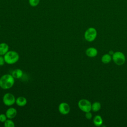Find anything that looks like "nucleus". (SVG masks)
<instances>
[{"instance_id":"6","label":"nucleus","mask_w":127,"mask_h":127,"mask_svg":"<svg viewBox=\"0 0 127 127\" xmlns=\"http://www.w3.org/2000/svg\"><path fill=\"white\" fill-rule=\"evenodd\" d=\"M16 99L14 96L10 93H5L2 98L3 104L7 106H10L15 103Z\"/></svg>"},{"instance_id":"17","label":"nucleus","mask_w":127,"mask_h":127,"mask_svg":"<svg viewBox=\"0 0 127 127\" xmlns=\"http://www.w3.org/2000/svg\"><path fill=\"white\" fill-rule=\"evenodd\" d=\"M40 0H28L29 4L32 7L37 6L40 3Z\"/></svg>"},{"instance_id":"7","label":"nucleus","mask_w":127,"mask_h":127,"mask_svg":"<svg viewBox=\"0 0 127 127\" xmlns=\"http://www.w3.org/2000/svg\"><path fill=\"white\" fill-rule=\"evenodd\" d=\"M58 110L59 112L64 115L68 114L70 112V106L66 102H62L59 105Z\"/></svg>"},{"instance_id":"3","label":"nucleus","mask_w":127,"mask_h":127,"mask_svg":"<svg viewBox=\"0 0 127 127\" xmlns=\"http://www.w3.org/2000/svg\"><path fill=\"white\" fill-rule=\"evenodd\" d=\"M112 58L114 62L118 65H123L126 61L125 56L121 52L117 51L115 52L112 56Z\"/></svg>"},{"instance_id":"18","label":"nucleus","mask_w":127,"mask_h":127,"mask_svg":"<svg viewBox=\"0 0 127 127\" xmlns=\"http://www.w3.org/2000/svg\"><path fill=\"white\" fill-rule=\"evenodd\" d=\"M7 119V118L5 114H0V122L1 123H4L6 120Z\"/></svg>"},{"instance_id":"4","label":"nucleus","mask_w":127,"mask_h":127,"mask_svg":"<svg viewBox=\"0 0 127 127\" xmlns=\"http://www.w3.org/2000/svg\"><path fill=\"white\" fill-rule=\"evenodd\" d=\"M97 30L94 27L88 28L84 33V38L88 42H92L96 38Z\"/></svg>"},{"instance_id":"2","label":"nucleus","mask_w":127,"mask_h":127,"mask_svg":"<svg viewBox=\"0 0 127 127\" xmlns=\"http://www.w3.org/2000/svg\"><path fill=\"white\" fill-rule=\"evenodd\" d=\"M5 63L8 64H13L17 63L19 59V56L15 51H8L3 56Z\"/></svg>"},{"instance_id":"14","label":"nucleus","mask_w":127,"mask_h":127,"mask_svg":"<svg viewBox=\"0 0 127 127\" xmlns=\"http://www.w3.org/2000/svg\"><path fill=\"white\" fill-rule=\"evenodd\" d=\"M112 59V58L110 55L109 54H106L104 55L101 58V61L103 64H107L109 63Z\"/></svg>"},{"instance_id":"16","label":"nucleus","mask_w":127,"mask_h":127,"mask_svg":"<svg viewBox=\"0 0 127 127\" xmlns=\"http://www.w3.org/2000/svg\"><path fill=\"white\" fill-rule=\"evenodd\" d=\"M4 126L5 127H14L15 124L13 121L11 119H7L4 123Z\"/></svg>"},{"instance_id":"11","label":"nucleus","mask_w":127,"mask_h":127,"mask_svg":"<svg viewBox=\"0 0 127 127\" xmlns=\"http://www.w3.org/2000/svg\"><path fill=\"white\" fill-rule=\"evenodd\" d=\"M9 51V46L6 43H0V56H4Z\"/></svg>"},{"instance_id":"21","label":"nucleus","mask_w":127,"mask_h":127,"mask_svg":"<svg viewBox=\"0 0 127 127\" xmlns=\"http://www.w3.org/2000/svg\"><path fill=\"white\" fill-rule=\"evenodd\" d=\"M114 53L113 52V51H109V55H110L111 56H112L113 55V54H114Z\"/></svg>"},{"instance_id":"1","label":"nucleus","mask_w":127,"mask_h":127,"mask_svg":"<svg viewBox=\"0 0 127 127\" xmlns=\"http://www.w3.org/2000/svg\"><path fill=\"white\" fill-rule=\"evenodd\" d=\"M14 82V78L11 74H4L0 77V87L3 89H10L13 86Z\"/></svg>"},{"instance_id":"15","label":"nucleus","mask_w":127,"mask_h":127,"mask_svg":"<svg viewBox=\"0 0 127 127\" xmlns=\"http://www.w3.org/2000/svg\"><path fill=\"white\" fill-rule=\"evenodd\" d=\"M101 107V105L100 102H94L91 105V110H92L93 112H97L100 109Z\"/></svg>"},{"instance_id":"20","label":"nucleus","mask_w":127,"mask_h":127,"mask_svg":"<svg viewBox=\"0 0 127 127\" xmlns=\"http://www.w3.org/2000/svg\"><path fill=\"white\" fill-rule=\"evenodd\" d=\"M5 63L4 57L2 56H0V66L3 65Z\"/></svg>"},{"instance_id":"13","label":"nucleus","mask_w":127,"mask_h":127,"mask_svg":"<svg viewBox=\"0 0 127 127\" xmlns=\"http://www.w3.org/2000/svg\"><path fill=\"white\" fill-rule=\"evenodd\" d=\"M93 123L96 126H101L103 124V120L102 117L99 115L96 116L93 119Z\"/></svg>"},{"instance_id":"9","label":"nucleus","mask_w":127,"mask_h":127,"mask_svg":"<svg viewBox=\"0 0 127 127\" xmlns=\"http://www.w3.org/2000/svg\"><path fill=\"white\" fill-rule=\"evenodd\" d=\"M86 56L90 58H94L96 57L98 54L97 50L94 47H89L86 49L85 51Z\"/></svg>"},{"instance_id":"12","label":"nucleus","mask_w":127,"mask_h":127,"mask_svg":"<svg viewBox=\"0 0 127 127\" xmlns=\"http://www.w3.org/2000/svg\"><path fill=\"white\" fill-rule=\"evenodd\" d=\"M23 71L19 68H16L13 70L11 73V75L14 78H20L23 75Z\"/></svg>"},{"instance_id":"19","label":"nucleus","mask_w":127,"mask_h":127,"mask_svg":"<svg viewBox=\"0 0 127 127\" xmlns=\"http://www.w3.org/2000/svg\"><path fill=\"white\" fill-rule=\"evenodd\" d=\"M92 113L90 112H88L85 113V118L88 119V120H90L92 118Z\"/></svg>"},{"instance_id":"10","label":"nucleus","mask_w":127,"mask_h":127,"mask_svg":"<svg viewBox=\"0 0 127 127\" xmlns=\"http://www.w3.org/2000/svg\"><path fill=\"white\" fill-rule=\"evenodd\" d=\"M27 103V99L23 96H19L16 99L15 103L18 106L23 107L26 105Z\"/></svg>"},{"instance_id":"5","label":"nucleus","mask_w":127,"mask_h":127,"mask_svg":"<svg viewBox=\"0 0 127 127\" xmlns=\"http://www.w3.org/2000/svg\"><path fill=\"white\" fill-rule=\"evenodd\" d=\"M91 102L85 99H82L78 102V106L79 108L83 112L86 113L90 112L91 110Z\"/></svg>"},{"instance_id":"8","label":"nucleus","mask_w":127,"mask_h":127,"mask_svg":"<svg viewBox=\"0 0 127 127\" xmlns=\"http://www.w3.org/2000/svg\"><path fill=\"white\" fill-rule=\"evenodd\" d=\"M17 112L16 109L11 107L8 108L5 112V115L7 118V119H12L14 118L16 115H17Z\"/></svg>"}]
</instances>
